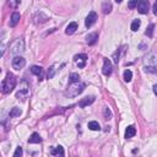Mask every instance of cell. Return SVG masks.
<instances>
[{
	"instance_id": "cell-1",
	"label": "cell",
	"mask_w": 157,
	"mask_h": 157,
	"mask_svg": "<svg viewBox=\"0 0 157 157\" xmlns=\"http://www.w3.org/2000/svg\"><path fill=\"white\" fill-rule=\"evenodd\" d=\"M16 86V77L14 76V74H11V72H7L6 74V77L4 79L3 83H1V91L3 93H5V95H7V93H10Z\"/></svg>"
},
{
	"instance_id": "cell-2",
	"label": "cell",
	"mask_w": 157,
	"mask_h": 157,
	"mask_svg": "<svg viewBox=\"0 0 157 157\" xmlns=\"http://www.w3.org/2000/svg\"><path fill=\"white\" fill-rule=\"evenodd\" d=\"M85 90V83L82 82H71L70 86L68 87V90L65 91V96L68 97H76L80 93H82V91Z\"/></svg>"
},
{
	"instance_id": "cell-3",
	"label": "cell",
	"mask_w": 157,
	"mask_h": 157,
	"mask_svg": "<svg viewBox=\"0 0 157 157\" xmlns=\"http://www.w3.org/2000/svg\"><path fill=\"white\" fill-rule=\"evenodd\" d=\"M25 50V41L22 38H17L13 42V44L10 46V53L11 54H20Z\"/></svg>"
},
{
	"instance_id": "cell-4",
	"label": "cell",
	"mask_w": 157,
	"mask_h": 157,
	"mask_svg": "<svg viewBox=\"0 0 157 157\" xmlns=\"http://www.w3.org/2000/svg\"><path fill=\"white\" fill-rule=\"evenodd\" d=\"M13 68L15 69V70H21L25 65H26V60H25V58H22V57H15L14 59H13Z\"/></svg>"
},
{
	"instance_id": "cell-5",
	"label": "cell",
	"mask_w": 157,
	"mask_h": 157,
	"mask_svg": "<svg viewBox=\"0 0 157 157\" xmlns=\"http://www.w3.org/2000/svg\"><path fill=\"white\" fill-rule=\"evenodd\" d=\"M97 14L95 13V11H91L88 15H87V17H86V20H85V26L86 27H91V26H93L96 24V21H97Z\"/></svg>"
},
{
	"instance_id": "cell-6",
	"label": "cell",
	"mask_w": 157,
	"mask_h": 157,
	"mask_svg": "<svg viewBox=\"0 0 157 157\" xmlns=\"http://www.w3.org/2000/svg\"><path fill=\"white\" fill-rule=\"evenodd\" d=\"M74 60H75V63L77 64V66L80 69H82V68H85V65H86L87 55L86 54H77V55L74 57Z\"/></svg>"
},
{
	"instance_id": "cell-7",
	"label": "cell",
	"mask_w": 157,
	"mask_h": 157,
	"mask_svg": "<svg viewBox=\"0 0 157 157\" xmlns=\"http://www.w3.org/2000/svg\"><path fill=\"white\" fill-rule=\"evenodd\" d=\"M113 71V66H112V63L109 59H104V63H103V68H102V72L106 76H109Z\"/></svg>"
},
{
	"instance_id": "cell-8",
	"label": "cell",
	"mask_w": 157,
	"mask_h": 157,
	"mask_svg": "<svg viewBox=\"0 0 157 157\" xmlns=\"http://www.w3.org/2000/svg\"><path fill=\"white\" fill-rule=\"evenodd\" d=\"M136 9H138V11L140 14H142V15L147 14V11H149V1H146V0H141V1L139 3V5L136 6Z\"/></svg>"
},
{
	"instance_id": "cell-9",
	"label": "cell",
	"mask_w": 157,
	"mask_h": 157,
	"mask_svg": "<svg viewBox=\"0 0 157 157\" xmlns=\"http://www.w3.org/2000/svg\"><path fill=\"white\" fill-rule=\"evenodd\" d=\"M93 102H95V97H93V96L85 97V98H82V100L79 102V106H80L81 108H85V107L90 106V104H92Z\"/></svg>"
},
{
	"instance_id": "cell-10",
	"label": "cell",
	"mask_w": 157,
	"mask_h": 157,
	"mask_svg": "<svg viewBox=\"0 0 157 157\" xmlns=\"http://www.w3.org/2000/svg\"><path fill=\"white\" fill-rule=\"evenodd\" d=\"M31 72H32V74H35L36 76H38L39 80L43 79V69H42L41 66H37V65L32 66V68H31Z\"/></svg>"
},
{
	"instance_id": "cell-11",
	"label": "cell",
	"mask_w": 157,
	"mask_h": 157,
	"mask_svg": "<svg viewBox=\"0 0 157 157\" xmlns=\"http://www.w3.org/2000/svg\"><path fill=\"white\" fill-rule=\"evenodd\" d=\"M97 39H98V33H96V32H93V33H90L87 37H86V42H87V44H90V46H93L97 42Z\"/></svg>"
},
{
	"instance_id": "cell-12",
	"label": "cell",
	"mask_w": 157,
	"mask_h": 157,
	"mask_svg": "<svg viewBox=\"0 0 157 157\" xmlns=\"http://www.w3.org/2000/svg\"><path fill=\"white\" fill-rule=\"evenodd\" d=\"M20 18H21V15L18 13H14L11 15V20H10V26L11 27H15L18 22H20Z\"/></svg>"
},
{
	"instance_id": "cell-13",
	"label": "cell",
	"mask_w": 157,
	"mask_h": 157,
	"mask_svg": "<svg viewBox=\"0 0 157 157\" xmlns=\"http://www.w3.org/2000/svg\"><path fill=\"white\" fill-rule=\"evenodd\" d=\"M77 29V24L76 22H70L65 29V33L66 35H72V33H75V31Z\"/></svg>"
},
{
	"instance_id": "cell-14",
	"label": "cell",
	"mask_w": 157,
	"mask_h": 157,
	"mask_svg": "<svg viewBox=\"0 0 157 157\" xmlns=\"http://www.w3.org/2000/svg\"><path fill=\"white\" fill-rule=\"evenodd\" d=\"M135 134H136V129H135V127H133V125H130V127H128L127 130H125V138L130 139V138L134 136Z\"/></svg>"
},
{
	"instance_id": "cell-15",
	"label": "cell",
	"mask_w": 157,
	"mask_h": 157,
	"mask_svg": "<svg viewBox=\"0 0 157 157\" xmlns=\"http://www.w3.org/2000/svg\"><path fill=\"white\" fill-rule=\"evenodd\" d=\"M102 11H103V14H109L112 11V4L108 1V0L103 1V4H102Z\"/></svg>"
},
{
	"instance_id": "cell-16",
	"label": "cell",
	"mask_w": 157,
	"mask_h": 157,
	"mask_svg": "<svg viewBox=\"0 0 157 157\" xmlns=\"http://www.w3.org/2000/svg\"><path fill=\"white\" fill-rule=\"evenodd\" d=\"M41 141H42V139H41V136H39V134H37V133H33L32 135H31L29 140H28L29 144H39Z\"/></svg>"
},
{
	"instance_id": "cell-17",
	"label": "cell",
	"mask_w": 157,
	"mask_h": 157,
	"mask_svg": "<svg viewBox=\"0 0 157 157\" xmlns=\"http://www.w3.org/2000/svg\"><path fill=\"white\" fill-rule=\"evenodd\" d=\"M146 59H147V60H146L145 63L147 65H157V57H156V54H150Z\"/></svg>"
},
{
	"instance_id": "cell-18",
	"label": "cell",
	"mask_w": 157,
	"mask_h": 157,
	"mask_svg": "<svg viewBox=\"0 0 157 157\" xmlns=\"http://www.w3.org/2000/svg\"><path fill=\"white\" fill-rule=\"evenodd\" d=\"M50 153L53 156H64V150H63L61 146H58V147H53L50 151Z\"/></svg>"
},
{
	"instance_id": "cell-19",
	"label": "cell",
	"mask_w": 157,
	"mask_h": 157,
	"mask_svg": "<svg viewBox=\"0 0 157 157\" xmlns=\"http://www.w3.org/2000/svg\"><path fill=\"white\" fill-rule=\"evenodd\" d=\"M88 129L90 130H93V131H97V130H100L101 129V127H100V123L98 122H90L88 123Z\"/></svg>"
},
{
	"instance_id": "cell-20",
	"label": "cell",
	"mask_w": 157,
	"mask_h": 157,
	"mask_svg": "<svg viewBox=\"0 0 157 157\" xmlns=\"http://www.w3.org/2000/svg\"><path fill=\"white\" fill-rule=\"evenodd\" d=\"M57 64H54V65H52L50 68H49V70H48V75H47V77L48 79H53V76L55 75V72H57Z\"/></svg>"
},
{
	"instance_id": "cell-21",
	"label": "cell",
	"mask_w": 157,
	"mask_h": 157,
	"mask_svg": "<svg viewBox=\"0 0 157 157\" xmlns=\"http://www.w3.org/2000/svg\"><path fill=\"white\" fill-rule=\"evenodd\" d=\"M21 109L20 108H17V107H15V108H13L11 111H10V117L11 118H15V117H20L21 116Z\"/></svg>"
},
{
	"instance_id": "cell-22",
	"label": "cell",
	"mask_w": 157,
	"mask_h": 157,
	"mask_svg": "<svg viewBox=\"0 0 157 157\" xmlns=\"http://www.w3.org/2000/svg\"><path fill=\"white\" fill-rule=\"evenodd\" d=\"M123 76H124V80H125V81H127V82H130L131 79H133V72H131V70H125Z\"/></svg>"
},
{
	"instance_id": "cell-23",
	"label": "cell",
	"mask_w": 157,
	"mask_h": 157,
	"mask_svg": "<svg viewBox=\"0 0 157 157\" xmlns=\"http://www.w3.org/2000/svg\"><path fill=\"white\" fill-rule=\"evenodd\" d=\"M145 71L146 72H152V74H157V65H146Z\"/></svg>"
},
{
	"instance_id": "cell-24",
	"label": "cell",
	"mask_w": 157,
	"mask_h": 157,
	"mask_svg": "<svg viewBox=\"0 0 157 157\" xmlns=\"http://www.w3.org/2000/svg\"><path fill=\"white\" fill-rule=\"evenodd\" d=\"M103 117H104V119H106V120H108V119L112 118V112L109 111L108 107H104L103 108Z\"/></svg>"
},
{
	"instance_id": "cell-25",
	"label": "cell",
	"mask_w": 157,
	"mask_h": 157,
	"mask_svg": "<svg viewBox=\"0 0 157 157\" xmlns=\"http://www.w3.org/2000/svg\"><path fill=\"white\" fill-rule=\"evenodd\" d=\"M140 25H141V21L140 20H134L133 21V24H131V31H138L139 29V27H140Z\"/></svg>"
},
{
	"instance_id": "cell-26",
	"label": "cell",
	"mask_w": 157,
	"mask_h": 157,
	"mask_svg": "<svg viewBox=\"0 0 157 157\" xmlns=\"http://www.w3.org/2000/svg\"><path fill=\"white\" fill-rule=\"evenodd\" d=\"M141 1V0H129V3H128V7L129 9H135L138 5H139V3Z\"/></svg>"
},
{
	"instance_id": "cell-27",
	"label": "cell",
	"mask_w": 157,
	"mask_h": 157,
	"mask_svg": "<svg viewBox=\"0 0 157 157\" xmlns=\"http://www.w3.org/2000/svg\"><path fill=\"white\" fill-rule=\"evenodd\" d=\"M153 28H155V25L153 24H151L149 27H147V29H146V36L147 37H152V35H153Z\"/></svg>"
},
{
	"instance_id": "cell-28",
	"label": "cell",
	"mask_w": 157,
	"mask_h": 157,
	"mask_svg": "<svg viewBox=\"0 0 157 157\" xmlns=\"http://www.w3.org/2000/svg\"><path fill=\"white\" fill-rule=\"evenodd\" d=\"M24 95H25V96H27V95H28V90H27V88H24V90L18 91V92H17V95H16V97H17V98H21Z\"/></svg>"
},
{
	"instance_id": "cell-29",
	"label": "cell",
	"mask_w": 157,
	"mask_h": 157,
	"mask_svg": "<svg viewBox=\"0 0 157 157\" xmlns=\"http://www.w3.org/2000/svg\"><path fill=\"white\" fill-rule=\"evenodd\" d=\"M80 81V76L77 74H71L70 75V82H79Z\"/></svg>"
},
{
	"instance_id": "cell-30",
	"label": "cell",
	"mask_w": 157,
	"mask_h": 157,
	"mask_svg": "<svg viewBox=\"0 0 157 157\" xmlns=\"http://www.w3.org/2000/svg\"><path fill=\"white\" fill-rule=\"evenodd\" d=\"M20 156H22V147H18L16 149V151L14 152V157H20Z\"/></svg>"
},
{
	"instance_id": "cell-31",
	"label": "cell",
	"mask_w": 157,
	"mask_h": 157,
	"mask_svg": "<svg viewBox=\"0 0 157 157\" xmlns=\"http://www.w3.org/2000/svg\"><path fill=\"white\" fill-rule=\"evenodd\" d=\"M152 10H153V14H155V15H157V1L153 4V7H152Z\"/></svg>"
},
{
	"instance_id": "cell-32",
	"label": "cell",
	"mask_w": 157,
	"mask_h": 157,
	"mask_svg": "<svg viewBox=\"0 0 157 157\" xmlns=\"http://www.w3.org/2000/svg\"><path fill=\"white\" fill-rule=\"evenodd\" d=\"M153 92H155V95L157 96V85H155V86H153Z\"/></svg>"
},
{
	"instance_id": "cell-33",
	"label": "cell",
	"mask_w": 157,
	"mask_h": 157,
	"mask_svg": "<svg viewBox=\"0 0 157 157\" xmlns=\"http://www.w3.org/2000/svg\"><path fill=\"white\" fill-rule=\"evenodd\" d=\"M116 1H117V3H122V1H123V0H116Z\"/></svg>"
}]
</instances>
